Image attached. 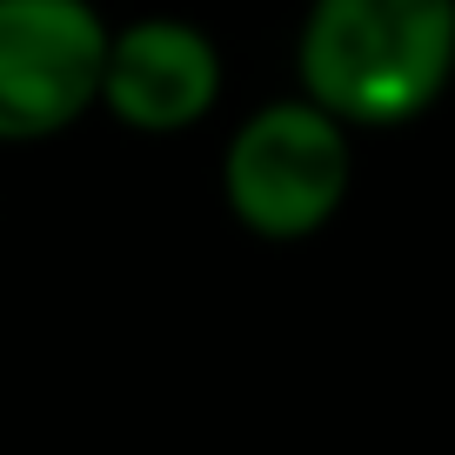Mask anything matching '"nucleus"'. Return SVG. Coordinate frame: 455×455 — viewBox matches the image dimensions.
Returning a JSON list of instances; mask_svg holds the SVG:
<instances>
[{
  "label": "nucleus",
  "instance_id": "f03ea898",
  "mask_svg": "<svg viewBox=\"0 0 455 455\" xmlns=\"http://www.w3.org/2000/svg\"><path fill=\"white\" fill-rule=\"evenodd\" d=\"M355 188V128L315 94L248 108L221 141V208L255 242H315Z\"/></svg>",
  "mask_w": 455,
  "mask_h": 455
},
{
  "label": "nucleus",
  "instance_id": "f257e3e1",
  "mask_svg": "<svg viewBox=\"0 0 455 455\" xmlns=\"http://www.w3.org/2000/svg\"><path fill=\"white\" fill-rule=\"evenodd\" d=\"M455 81V0H308L295 87L355 134L415 128Z\"/></svg>",
  "mask_w": 455,
  "mask_h": 455
},
{
  "label": "nucleus",
  "instance_id": "7ed1b4c3",
  "mask_svg": "<svg viewBox=\"0 0 455 455\" xmlns=\"http://www.w3.org/2000/svg\"><path fill=\"white\" fill-rule=\"evenodd\" d=\"M114 20L94 0H0V148H41L100 114Z\"/></svg>",
  "mask_w": 455,
  "mask_h": 455
},
{
  "label": "nucleus",
  "instance_id": "20e7f679",
  "mask_svg": "<svg viewBox=\"0 0 455 455\" xmlns=\"http://www.w3.org/2000/svg\"><path fill=\"white\" fill-rule=\"evenodd\" d=\"M228 94V60L201 20L188 14H134L114 20L108 81H100V114L128 134L174 141L195 134Z\"/></svg>",
  "mask_w": 455,
  "mask_h": 455
}]
</instances>
